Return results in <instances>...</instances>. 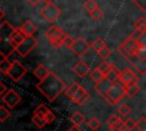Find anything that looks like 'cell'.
<instances>
[{"mask_svg":"<svg viewBox=\"0 0 146 131\" xmlns=\"http://www.w3.org/2000/svg\"><path fill=\"white\" fill-rule=\"evenodd\" d=\"M66 84L62 81V79H59L58 75H56L51 71L44 79L40 80V82L36 84V89L49 101H54L55 99H57L59 95L64 92Z\"/></svg>","mask_w":146,"mask_h":131,"instance_id":"6da1fadb","label":"cell"},{"mask_svg":"<svg viewBox=\"0 0 146 131\" xmlns=\"http://www.w3.org/2000/svg\"><path fill=\"white\" fill-rule=\"evenodd\" d=\"M14 28L15 27L9 22H3L2 24H0V39H1L0 55L3 58H8L14 51V48L10 44V35Z\"/></svg>","mask_w":146,"mask_h":131,"instance_id":"7a4b0ae2","label":"cell"},{"mask_svg":"<svg viewBox=\"0 0 146 131\" xmlns=\"http://www.w3.org/2000/svg\"><path fill=\"white\" fill-rule=\"evenodd\" d=\"M64 92H65V96L68 99H71L74 104L80 105V106L86 104V101L90 97L89 92L82 85H80L78 82H73L70 87H66Z\"/></svg>","mask_w":146,"mask_h":131,"instance_id":"3957f363","label":"cell"},{"mask_svg":"<svg viewBox=\"0 0 146 131\" xmlns=\"http://www.w3.org/2000/svg\"><path fill=\"white\" fill-rule=\"evenodd\" d=\"M124 96V85L120 83L119 81L113 82L105 96V99L111 104V105H116Z\"/></svg>","mask_w":146,"mask_h":131,"instance_id":"277c9868","label":"cell"},{"mask_svg":"<svg viewBox=\"0 0 146 131\" xmlns=\"http://www.w3.org/2000/svg\"><path fill=\"white\" fill-rule=\"evenodd\" d=\"M36 46H38V40L34 36H25L14 48V51H16L22 57H26Z\"/></svg>","mask_w":146,"mask_h":131,"instance_id":"5b68a950","label":"cell"},{"mask_svg":"<svg viewBox=\"0 0 146 131\" xmlns=\"http://www.w3.org/2000/svg\"><path fill=\"white\" fill-rule=\"evenodd\" d=\"M40 15L43 19L49 23H55L60 16V9L52 2L44 3V6L40 10Z\"/></svg>","mask_w":146,"mask_h":131,"instance_id":"8992f818","label":"cell"},{"mask_svg":"<svg viewBox=\"0 0 146 131\" xmlns=\"http://www.w3.org/2000/svg\"><path fill=\"white\" fill-rule=\"evenodd\" d=\"M26 72H27V69L25 68V66L21 62L13 60L10 63V67H9V69H8V72H7L6 75L9 76L13 81L17 82V81H19L26 74Z\"/></svg>","mask_w":146,"mask_h":131,"instance_id":"52a82bcc","label":"cell"},{"mask_svg":"<svg viewBox=\"0 0 146 131\" xmlns=\"http://www.w3.org/2000/svg\"><path fill=\"white\" fill-rule=\"evenodd\" d=\"M70 48H71V50L73 51L74 55H76L78 57H82L88 52L90 46L84 39L78 38V39H74V41H73V43Z\"/></svg>","mask_w":146,"mask_h":131,"instance_id":"ba28073f","label":"cell"},{"mask_svg":"<svg viewBox=\"0 0 146 131\" xmlns=\"http://www.w3.org/2000/svg\"><path fill=\"white\" fill-rule=\"evenodd\" d=\"M21 100H22V97L14 89H9L2 95V103L9 108L16 107L21 103Z\"/></svg>","mask_w":146,"mask_h":131,"instance_id":"9c48e42d","label":"cell"},{"mask_svg":"<svg viewBox=\"0 0 146 131\" xmlns=\"http://www.w3.org/2000/svg\"><path fill=\"white\" fill-rule=\"evenodd\" d=\"M33 115L39 116V117H41V118H44V121H46L47 124H50V123L54 122L55 118H56L55 114H54L49 108H47L44 105H42V104H40V105L34 109Z\"/></svg>","mask_w":146,"mask_h":131,"instance_id":"30bf717a","label":"cell"},{"mask_svg":"<svg viewBox=\"0 0 146 131\" xmlns=\"http://www.w3.org/2000/svg\"><path fill=\"white\" fill-rule=\"evenodd\" d=\"M119 80L123 85H128L131 83H136L137 75L131 68H124L119 72Z\"/></svg>","mask_w":146,"mask_h":131,"instance_id":"8fae6325","label":"cell"},{"mask_svg":"<svg viewBox=\"0 0 146 131\" xmlns=\"http://www.w3.org/2000/svg\"><path fill=\"white\" fill-rule=\"evenodd\" d=\"M67 33H65L62 28H59L57 25H51L44 33V36L49 40V39H63L65 38Z\"/></svg>","mask_w":146,"mask_h":131,"instance_id":"7c38bea8","label":"cell"},{"mask_svg":"<svg viewBox=\"0 0 146 131\" xmlns=\"http://www.w3.org/2000/svg\"><path fill=\"white\" fill-rule=\"evenodd\" d=\"M19 28L22 30V32H23L26 36H34V33H36V31H38L36 25H35L31 19L25 21V22L22 24V26H21Z\"/></svg>","mask_w":146,"mask_h":131,"instance_id":"4fadbf2b","label":"cell"},{"mask_svg":"<svg viewBox=\"0 0 146 131\" xmlns=\"http://www.w3.org/2000/svg\"><path fill=\"white\" fill-rule=\"evenodd\" d=\"M73 71H74V73H75L78 76L84 77V76L89 73V66H88L87 63H84L83 60H79L78 63L74 64Z\"/></svg>","mask_w":146,"mask_h":131,"instance_id":"5bb4252c","label":"cell"},{"mask_svg":"<svg viewBox=\"0 0 146 131\" xmlns=\"http://www.w3.org/2000/svg\"><path fill=\"white\" fill-rule=\"evenodd\" d=\"M26 35L22 32V30L19 27H15L14 31L11 32V35H10V44L13 48H15Z\"/></svg>","mask_w":146,"mask_h":131,"instance_id":"9a60e30c","label":"cell"},{"mask_svg":"<svg viewBox=\"0 0 146 131\" xmlns=\"http://www.w3.org/2000/svg\"><path fill=\"white\" fill-rule=\"evenodd\" d=\"M111 84H112V83H111L108 80H106V79L104 77V79H102L99 82H97V83L95 84V89L97 90V92H98L100 96H103V97L105 98V96H106V93H107V91H108Z\"/></svg>","mask_w":146,"mask_h":131,"instance_id":"2e32d148","label":"cell"},{"mask_svg":"<svg viewBox=\"0 0 146 131\" xmlns=\"http://www.w3.org/2000/svg\"><path fill=\"white\" fill-rule=\"evenodd\" d=\"M140 91V88L137 83H131L128 85H124V96L128 98H133L136 97Z\"/></svg>","mask_w":146,"mask_h":131,"instance_id":"e0dca14e","label":"cell"},{"mask_svg":"<svg viewBox=\"0 0 146 131\" xmlns=\"http://www.w3.org/2000/svg\"><path fill=\"white\" fill-rule=\"evenodd\" d=\"M121 117H119L117 115H115V114H112V115H110L108 117H107V120H106V124H107V126H108V129L111 130V131H115L116 130V128H117V125L121 123Z\"/></svg>","mask_w":146,"mask_h":131,"instance_id":"ac0fdd59","label":"cell"},{"mask_svg":"<svg viewBox=\"0 0 146 131\" xmlns=\"http://www.w3.org/2000/svg\"><path fill=\"white\" fill-rule=\"evenodd\" d=\"M49 73H50V71H49L43 64H39V65L33 69V74H34L39 80L44 79Z\"/></svg>","mask_w":146,"mask_h":131,"instance_id":"d6986e66","label":"cell"},{"mask_svg":"<svg viewBox=\"0 0 146 131\" xmlns=\"http://www.w3.org/2000/svg\"><path fill=\"white\" fill-rule=\"evenodd\" d=\"M70 120H71V122L73 123V125H75V126H80L81 124H83V123L86 122V116H84L81 112L75 110V112L71 115Z\"/></svg>","mask_w":146,"mask_h":131,"instance_id":"ffe728a7","label":"cell"},{"mask_svg":"<svg viewBox=\"0 0 146 131\" xmlns=\"http://www.w3.org/2000/svg\"><path fill=\"white\" fill-rule=\"evenodd\" d=\"M116 110H117V113H119L122 117H128V116L130 115V113H131V107H130L128 104L122 103V104H120V105L116 107Z\"/></svg>","mask_w":146,"mask_h":131,"instance_id":"44dd1931","label":"cell"},{"mask_svg":"<svg viewBox=\"0 0 146 131\" xmlns=\"http://www.w3.org/2000/svg\"><path fill=\"white\" fill-rule=\"evenodd\" d=\"M112 67H113L112 63H110V62H107V60H104V62H102V63L97 66V69L105 76V75L112 69Z\"/></svg>","mask_w":146,"mask_h":131,"instance_id":"7402d4cb","label":"cell"},{"mask_svg":"<svg viewBox=\"0 0 146 131\" xmlns=\"http://www.w3.org/2000/svg\"><path fill=\"white\" fill-rule=\"evenodd\" d=\"M87 125L91 131H96L102 126V122L97 117H90L87 122Z\"/></svg>","mask_w":146,"mask_h":131,"instance_id":"603a6c76","label":"cell"},{"mask_svg":"<svg viewBox=\"0 0 146 131\" xmlns=\"http://www.w3.org/2000/svg\"><path fill=\"white\" fill-rule=\"evenodd\" d=\"M106 80H108L111 83H113V82H116L117 80H119V71L113 66L112 67V69L104 76Z\"/></svg>","mask_w":146,"mask_h":131,"instance_id":"cb8c5ba5","label":"cell"},{"mask_svg":"<svg viewBox=\"0 0 146 131\" xmlns=\"http://www.w3.org/2000/svg\"><path fill=\"white\" fill-rule=\"evenodd\" d=\"M135 30L139 31V32H146V19L144 16L139 17L135 22Z\"/></svg>","mask_w":146,"mask_h":131,"instance_id":"d4e9b609","label":"cell"},{"mask_svg":"<svg viewBox=\"0 0 146 131\" xmlns=\"http://www.w3.org/2000/svg\"><path fill=\"white\" fill-rule=\"evenodd\" d=\"M97 7H98V3L96 2V0H86V1L83 2V8H84L88 13H91V11L95 10Z\"/></svg>","mask_w":146,"mask_h":131,"instance_id":"484cf974","label":"cell"},{"mask_svg":"<svg viewBox=\"0 0 146 131\" xmlns=\"http://www.w3.org/2000/svg\"><path fill=\"white\" fill-rule=\"evenodd\" d=\"M106 46V43L104 42V40L103 39H100V38H96L94 41H92V43H91V47H92V49L95 50V51H99L103 47H105Z\"/></svg>","mask_w":146,"mask_h":131,"instance_id":"4316f807","label":"cell"},{"mask_svg":"<svg viewBox=\"0 0 146 131\" xmlns=\"http://www.w3.org/2000/svg\"><path fill=\"white\" fill-rule=\"evenodd\" d=\"M32 122H33V124H34L38 129H42V128H44V126L47 125L44 118H41V117H39V116H35V115L32 116Z\"/></svg>","mask_w":146,"mask_h":131,"instance_id":"83f0119b","label":"cell"},{"mask_svg":"<svg viewBox=\"0 0 146 131\" xmlns=\"http://www.w3.org/2000/svg\"><path fill=\"white\" fill-rule=\"evenodd\" d=\"M10 63L11 62H9L8 58H3L2 60H0V73L6 75L8 69H9V67H10Z\"/></svg>","mask_w":146,"mask_h":131,"instance_id":"f1b7e54d","label":"cell"},{"mask_svg":"<svg viewBox=\"0 0 146 131\" xmlns=\"http://www.w3.org/2000/svg\"><path fill=\"white\" fill-rule=\"evenodd\" d=\"M90 79L92 80V81H95V83H97V82H99L102 79H104V75L97 69V67L95 68V69H92L91 71V73H90Z\"/></svg>","mask_w":146,"mask_h":131,"instance_id":"f546056e","label":"cell"},{"mask_svg":"<svg viewBox=\"0 0 146 131\" xmlns=\"http://www.w3.org/2000/svg\"><path fill=\"white\" fill-rule=\"evenodd\" d=\"M135 42L137 48H146V32H143Z\"/></svg>","mask_w":146,"mask_h":131,"instance_id":"4dcf8cb0","label":"cell"},{"mask_svg":"<svg viewBox=\"0 0 146 131\" xmlns=\"http://www.w3.org/2000/svg\"><path fill=\"white\" fill-rule=\"evenodd\" d=\"M90 14V17L94 19V21H99L102 17H103V15H104V11L99 8V7H97L95 10H92L91 13H89Z\"/></svg>","mask_w":146,"mask_h":131,"instance_id":"1f68e13d","label":"cell"},{"mask_svg":"<svg viewBox=\"0 0 146 131\" xmlns=\"http://www.w3.org/2000/svg\"><path fill=\"white\" fill-rule=\"evenodd\" d=\"M103 59H107L110 56H111V54H112V50L107 47V46H105V47H103L98 52H97Z\"/></svg>","mask_w":146,"mask_h":131,"instance_id":"d6a6232c","label":"cell"},{"mask_svg":"<svg viewBox=\"0 0 146 131\" xmlns=\"http://www.w3.org/2000/svg\"><path fill=\"white\" fill-rule=\"evenodd\" d=\"M135 57L140 62H145V59H146V48H138L137 51H136Z\"/></svg>","mask_w":146,"mask_h":131,"instance_id":"836d02e7","label":"cell"},{"mask_svg":"<svg viewBox=\"0 0 146 131\" xmlns=\"http://www.w3.org/2000/svg\"><path fill=\"white\" fill-rule=\"evenodd\" d=\"M9 116H10V112L5 106H0V122H5L6 120H8Z\"/></svg>","mask_w":146,"mask_h":131,"instance_id":"e575fe53","label":"cell"},{"mask_svg":"<svg viewBox=\"0 0 146 131\" xmlns=\"http://www.w3.org/2000/svg\"><path fill=\"white\" fill-rule=\"evenodd\" d=\"M135 124H136V126L138 128L139 131H145L146 130V118H145V116H141L137 122H135Z\"/></svg>","mask_w":146,"mask_h":131,"instance_id":"d590c367","label":"cell"},{"mask_svg":"<svg viewBox=\"0 0 146 131\" xmlns=\"http://www.w3.org/2000/svg\"><path fill=\"white\" fill-rule=\"evenodd\" d=\"M63 40H64V38L63 39H49V43L55 48H59L63 46Z\"/></svg>","mask_w":146,"mask_h":131,"instance_id":"8d00e7d4","label":"cell"},{"mask_svg":"<svg viewBox=\"0 0 146 131\" xmlns=\"http://www.w3.org/2000/svg\"><path fill=\"white\" fill-rule=\"evenodd\" d=\"M132 2H133L141 11H146V0H132Z\"/></svg>","mask_w":146,"mask_h":131,"instance_id":"74e56055","label":"cell"},{"mask_svg":"<svg viewBox=\"0 0 146 131\" xmlns=\"http://www.w3.org/2000/svg\"><path fill=\"white\" fill-rule=\"evenodd\" d=\"M73 41H74V39L71 36V35H68V34H66V36L64 38V40H63V46H65V47H71L72 46V43H73Z\"/></svg>","mask_w":146,"mask_h":131,"instance_id":"f35d334b","label":"cell"},{"mask_svg":"<svg viewBox=\"0 0 146 131\" xmlns=\"http://www.w3.org/2000/svg\"><path fill=\"white\" fill-rule=\"evenodd\" d=\"M123 124H124L125 131H129L132 126H135V121H133V120H131V118H128V120L123 121Z\"/></svg>","mask_w":146,"mask_h":131,"instance_id":"ab89813d","label":"cell"},{"mask_svg":"<svg viewBox=\"0 0 146 131\" xmlns=\"http://www.w3.org/2000/svg\"><path fill=\"white\" fill-rule=\"evenodd\" d=\"M141 33H143V32H139V31H136V30H135V31L128 36V39H130V40H132V41H136V40L139 38V35H140Z\"/></svg>","mask_w":146,"mask_h":131,"instance_id":"60d3db41","label":"cell"},{"mask_svg":"<svg viewBox=\"0 0 146 131\" xmlns=\"http://www.w3.org/2000/svg\"><path fill=\"white\" fill-rule=\"evenodd\" d=\"M6 91H7V87L5 85V83H3V82H1V81H0V96H2Z\"/></svg>","mask_w":146,"mask_h":131,"instance_id":"b9f144b4","label":"cell"},{"mask_svg":"<svg viewBox=\"0 0 146 131\" xmlns=\"http://www.w3.org/2000/svg\"><path fill=\"white\" fill-rule=\"evenodd\" d=\"M26 1H27V2H29V3L31 5V6L35 7V6H36V5H38V3H39V2L41 1V0H26Z\"/></svg>","mask_w":146,"mask_h":131,"instance_id":"7bdbcfd3","label":"cell"},{"mask_svg":"<svg viewBox=\"0 0 146 131\" xmlns=\"http://www.w3.org/2000/svg\"><path fill=\"white\" fill-rule=\"evenodd\" d=\"M68 131H82L81 129H80V126H75V125H73V126H71L70 128V130Z\"/></svg>","mask_w":146,"mask_h":131,"instance_id":"ee69618b","label":"cell"},{"mask_svg":"<svg viewBox=\"0 0 146 131\" xmlns=\"http://www.w3.org/2000/svg\"><path fill=\"white\" fill-rule=\"evenodd\" d=\"M3 17H5V11H3V9L0 7V21L3 19Z\"/></svg>","mask_w":146,"mask_h":131,"instance_id":"f6af8a7d","label":"cell"},{"mask_svg":"<svg viewBox=\"0 0 146 131\" xmlns=\"http://www.w3.org/2000/svg\"><path fill=\"white\" fill-rule=\"evenodd\" d=\"M46 3H49V2H52V0H43Z\"/></svg>","mask_w":146,"mask_h":131,"instance_id":"bcb514c9","label":"cell"},{"mask_svg":"<svg viewBox=\"0 0 146 131\" xmlns=\"http://www.w3.org/2000/svg\"><path fill=\"white\" fill-rule=\"evenodd\" d=\"M0 46H1V39H0Z\"/></svg>","mask_w":146,"mask_h":131,"instance_id":"7dc6e473","label":"cell"},{"mask_svg":"<svg viewBox=\"0 0 146 131\" xmlns=\"http://www.w3.org/2000/svg\"><path fill=\"white\" fill-rule=\"evenodd\" d=\"M116 131H121V130H116Z\"/></svg>","mask_w":146,"mask_h":131,"instance_id":"c3c4849f","label":"cell"}]
</instances>
